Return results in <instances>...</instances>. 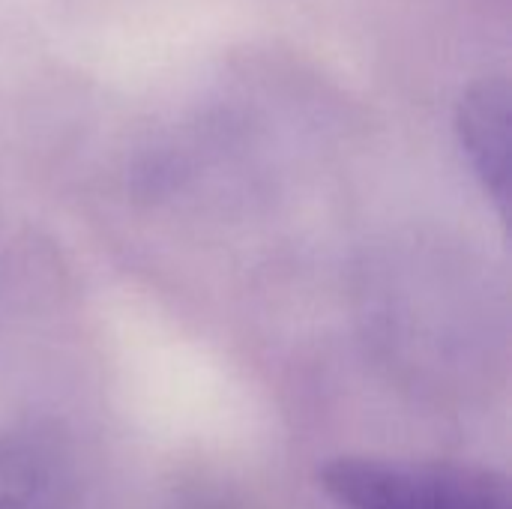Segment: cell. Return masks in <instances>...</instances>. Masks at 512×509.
I'll list each match as a JSON object with an SVG mask.
<instances>
[{
  "label": "cell",
  "mask_w": 512,
  "mask_h": 509,
  "mask_svg": "<svg viewBox=\"0 0 512 509\" xmlns=\"http://www.w3.org/2000/svg\"><path fill=\"white\" fill-rule=\"evenodd\" d=\"M318 483L345 509H512L504 474L462 462L339 456Z\"/></svg>",
  "instance_id": "obj_1"
},
{
  "label": "cell",
  "mask_w": 512,
  "mask_h": 509,
  "mask_svg": "<svg viewBox=\"0 0 512 509\" xmlns=\"http://www.w3.org/2000/svg\"><path fill=\"white\" fill-rule=\"evenodd\" d=\"M456 138L480 180L495 201L501 219L510 216V81L486 75L465 87L456 105Z\"/></svg>",
  "instance_id": "obj_2"
},
{
  "label": "cell",
  "mask_w": 512,
  "mask_h": 509,
  "mask_svg": "<svg viewBox=\"0 0 512 509\" xmlns=\"http://www.w3.org/2000/svg\"><path fill=\"white\" fill-rule=\"evenodd\" d=\"M0 509H42L30 501H21V498H0Z\"/></svg>",
  "instance_id": "obj_3"
}]
</instances>
